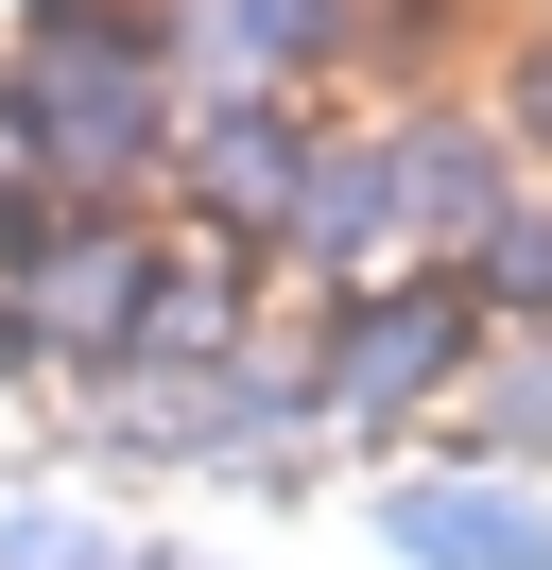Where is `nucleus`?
Listing matches in <instances>:
<instances>
[{"label":"nucleus","mask_w":552,"mask_h":570,"mask_svg":"<svg viewBox=\"0 0 552 570\" xmlns=\"http://www.w3.org/2000/svg\"><path fill=\"white\" fill-rule=\"evenodd\" d=\"M397 535L432 570H552V519H518V501H483V484H414Z\"/></svg>","instance_id":"obj_1"}]
</instances>
